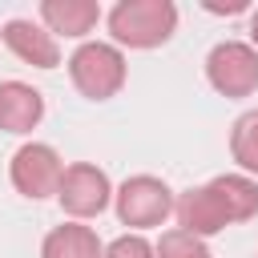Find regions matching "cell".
Masks as SVG:
<instances>
[{"instance_id": "6da1fadb", "label": "cell", "mask_w": 258, "mask_h": 258, "mask_svg": "<svg viewBox=\"0 0 258 258\" xmlns=\"http://www.w3.org/2000/svg\"><path fill=\"white\" fill-rule=\"evenodd\" d=\"M109 36L117 48H161L177 32V4L173 0H117L105 16Z\"/></svg>"}, {"instance_id": "7a4b0ae2", "label": "cell", "mask_w": 258, "mask_h": 258, "mask_svg": "<svg viewBox=\"0 0 258 258\" xmlns=\"http://www.w3.org/2000/svg\"><path fill=\"white\" fill-rule=\"evenodd\" d=\"M125 77H129V64H125V52L113 40H85L69 56V81L89 101L117 97L125 89Z\"/></svg>"}, {"instance_id": "3957f363", "label": "cell", "mask_w": 258, "mask_h": 258, "mask_svg": "<svg viewBox=\"0 0 258 258\" xmlns=\"http://www.w3.org/2000/svg\"><path fill=\"white\" fill-rule=\"evenodd\" d=\"M113 210H117V222L129 226V234H141L161 226L173 214V189L153 173H133L113 189Z\"/></svg>"}, {"instance_id": "277c9868", "label": "cell", "mask_w": 258, "mask_h": 258, "mask_svg": "<svg viewBox=\"0 0 258 258\" xmlns=\"http://www.w3.org/2000/svg\"><path fill=\"white\" fill-rule=\"evenodd\" d=\"M60 177H64V161L60 153L48 145V141H24L12 161H8V181L20 198L28 202H44V198H56L60 189Z\"/></svg>"}, {"instance_id": "5b68a950", "label": "cell", "mask_w": 258, "mask_h": 258, "mask_svg": "<svg viewBox=\"0 0 258 258\" xmlns=\"http://www.w3.org/2000/svg\"><path fill=\"white\" fill-rule=\"evenodd\" d=\"M56 202H60V210L69 214V222L101 218V214L113 206V181H109V173H105L101 165H93V161H73V165H64Z\"/></svg>"}, {"instance_id": "8992f818", "label": "cell", "mask_w": 258, "mask_h": 258, "mask_svg": "<svg viewBox=\"0 0 258 258\" xmlns=\"http://www.w3.org/2000/svg\"><path fill=\"white\" fill-rule=\"evenodd\" d=\"M206 81L230 101L258 93V48L246 40H218L206 56Z\"/></svg>"}, {"instance_id": "52a82bcc", "label": "cell", "mask_w": 258, "mask_h": 258, "mask_svg": "<svg viewBox=\"0 0 258 258\" xmlns=\"http://www.w3.org/2000/svg\"><path fill=\"white\" fill-rule=\"evenodd\" d=\"M0 40L8 44V52H12L16 60H24V64H32V69H56V64H60V44H56V36H52L44 24L28 20V16L4 20V24H0Z\"/></svg>"}, {"instance_id": "ba28073f", "label": "cell", "mask_w": 258, "mask_h": 258, "mask_svg": "<svg viewBox=\"0 0 258 258\" xmlns=\"http://www.w3.org/2000/svg\"><path fill=\"white\" fill-rule=\"evenodd\" d=\"M173 218H177V230H185L194 238H214V234H222L230 226V218H226L218 194L210 189V181L181 189L173 198Z\"/></svg>"}, {"instance_id": "9c48e42d", "label": "cell", "mask_w": 258, "mask_h": 258, "mask_svg": "<svg viewBox=\"0 0 258 258\" xmlns=\"http://www.w3.org/2000/svg\"><path fill=\"white\" fill-rule=\"evenodd\" d=\"M44 121V93L28 81H0V133H32Z\"/></svg>"}, {"instance_id": "30bf717a", "label": "cell", "mask_w": 258, "mask_h": 258, "mask_svg": "<svg viewBox=\"0 0 258 258\" xmlns=\"http://www.w3.org/2000/svg\"><path fill=\"white\" fill-rule=\"evenodd\" d=\"M40 24L52 32V36H64V40H81L97 28L101 20V4L97 0H40Z\"/></svg>"}, {"instance_id": "8fae6325", "label": "cell", "mask_w": 258, "mask_h": 258, "mask_svg": "<svg viewBox=\"0 0 258 258\" xmlns=\"http://www.w3.org/2000/svg\"><path fill=\"white\" fill-rule=\"evenodd\" d=\"M101 254H105V246H101L97 230L85 222L52 226L40 242V258H101Z\"/></svg>"}, {"instance_id": "7c38bea8", "label": "cell", "mask_w": 258, "mask_h": 258, "mask_svg": "<svg viewBox=\"0 0 258 258\" xmlns=\"http://www.w3.org/2000/svg\"><path fill=\"white\" fill-rule=\"evenodd\" d=\"M210 189L218 194V202H222L230 226L258 218V177H246V173H218V177H210Z\"/></svg>"}, {"instance_id": "4fadbf2b", "label": "cell", "mask_w": 258, "mask_h": 258, "mask_svg": "<svg viewBox=\"0 0 258 258\" xmlns=\"http://www.w3.org/2000/svg\"><path fill=\"white\" fill-rule=\"evenodd\" d=\"M230 157H234L238 173L258 177V109H246L230 125Z\"/></svg>"}, {"instance_id": "5bb4252c", "label": "cell", "mask_w": 258, "mask_h": 258, "mask_svg": "<svg viewBox=\"0 0 258 258\" xmlns=\"http://www.w3.org/2000/svg\"><path fill=\"white\" fill-rule=\"evenodd\" d=\"M153 258H214V254H210L206 238H194V234L173 226L153 242Z\"/></svg>"}, {"instance_id": "9a60e30c", "label": "cell", "mask_w": 258, "mask_h": 258, "mask_svg": "<svg viewBox=\"0 0 258 258\" xmlns=\"http://www.w3.org/2000/svg\"><path fill=\"white\" fill-rule=\"evenodd\" d=\"M101 258H153V242L145 234H121L105 246Z\"/></svg>"}, {"instance_id": "2e32d148", "label": "cell", "mask_w": 258, "mask_h": 258, "mask_svg": "<svg viewBox=\"0 0 258 258\" xmlns=\"http://www.w3.org/2000/svg\"><path fill=\"white\" fill-rule=\"evenodd\" d=\"M250 48H258V8L250 12Z\"/></svg>"}]
</instances>
